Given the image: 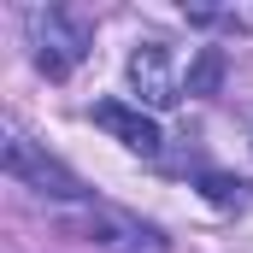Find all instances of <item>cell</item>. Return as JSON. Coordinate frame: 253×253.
Returning a JSON list of instances; mask_svg holds the SVG:
<instances>
[{"label":"cell","mask_w":253,"mask_h":253,"mask_svg":"<svg viewBox=\"0 0 253 253\" xmlns=\"http://www.w3.org/2000/svg\"><path fill=\"white\" fill-rule=\"evenodd\" d=\"M200 189L212 194V200H224V206H230V200H248V183H236V177H206Z\"/></svg>","instance_id":"7"},{"label":"cell","mask_w":253,"mask_h":253,"mask_svg":"<svg viewBox=\"0 0 253 253\" xmlns=\"http://www.w3.org/2000/svg\"><path fill=\"white\" fill-rule=\"evenodd\" d=\"M94 124L106 129V135H118L129 153H159V147H165L159 124H153L141 106H124V100H100V106H94Z\"/></svg>","instance_id":"5"},{"label":"cell","mask_w":253,"mask_h":253,"mask_svg":"<svg viewBox=\"0 0 253 253\" xmlns=\"http://www.w3.org/2000/svg\"><path fill=\"white\" fill-rule=\"evenodd\" d=\"M129 88H135V106H153V112L183 100V77H177V59L165 42H141L129 53Z\"/></svg>","instance_id":"4"},{"label":"cell","mask_w":253,"mask_h":253,"mask_svg":"<svg viewBox=\"0 0 253 253\" xmlns=\"http://www.w3.org/2000/svg\"><path fill=\"white\" fill-rule=\"evenodd\" d=\"M218 83H224V53L218 47H206L189 71V94H218Z\"/></svg>","instance_id":"6"},{"label":"cell","mask_w":253,"mask_h":253,"mask_svg":"<svg viewBox=\"0 0 253 253\" xmlns=\"http://www.w3.org/2000/svg\"><path fill=\"white\" fill-rule=\"evenodd\" d=\"M6 171H12L24 189H36V194H53V200H71V206H83V200H88L83 177H77L71 165H59L53 153H42V147H36L18 124H6Z\"/></svg>","instance_id":"3"},{"label":"cell","mask_w":253,"mask_h":253,"mask_svg":"<svg viewBox=\"0 0 253 253\" xmlns=\"http://www.w3.org/2000/svg\"><path fill=\"white\" fill-rule=\"evenodd\" d=\"M65 230H77L94 253H171V242L153 224L112 212V206H77V212H65Z\"/></svg>","instance_id":"2"},{"label":"cell","mask_w":253,"mask_h":253,"mask_svg":"<svg viewBox=\"0 0 253 253\" xmlns=\"http://www.w3.org/2000/svg\"><path fill=\"white\" fill-rule=\"evenodd\" d=\"M24 24H30L36 71H42V77H53V83H65L77 65L88 59V47H94L88 24H83L77 12H59V6H30V12H24Z\"/></svg>","instance_id":"1"}]
</instances>
